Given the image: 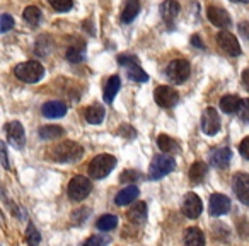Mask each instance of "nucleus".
Returning a JSON list of instances; mask_svg holds the SVG:
<instances>
[{
    "instance_id": "f704fd0d",
    "label": "nucleus",
    "mask_w": 249,
    "mask_h": 246,
    "mask_svg": "<svg viewBox=\"0 0 249 246\" xmlns=\"http://www.w3.org/2000/svg\"><path fill=\"white\" fill-rule=\"evenodd\" d=\"M237 113H239V118H241L244 123H249V97L241 101V106H239Z\"/></svg>"
},
{
    "instance_id": "c03bdc74",
    "label": "nucleus",
    "mask_w": 249,
    "mask_h": 246,
    "mask_svg": "<svg viewBox=\"0 0 249 246\" xmlns=\"http://www.w3.org/2000/svg\"><path fill=\"white\" fill-rule=\"evenodd\" d=\"M242 2H249V0H242Z\"/></svg>"
},
{
    "instance_id": "6e6552de",
    "label": "nucleus",
    "mask_w": 249,
    "mask_h": 246,
    "mask_svg": "<svg viewBox=\"0 0 249 246\" xmlns=\"http://www.w3.org/2000/svg\"><path fill=\"white\" fill-rule=\"evenodd\" d=\"M217 45L225 55L229 57H239L241 55V46L235 36H232L229 31H220L217 35Z\"/></svg>"
},
{
    "instance_id": "a878e982",
    "label": "nucleus",
    "mask_w": 249,
    "mask_h": 246,
    "mask_svg": "<svg viewBox=\"0 0 249 246\" xmlns=\"http://www.w3.org/2000/svg\"><path fill=\"white\" fill-rule=\"evenodd\" d=\"M157 146H159L160 151H164V152H179L181 146L178 140H174L173 137L169 135H159L157 137Z\"/></svg>"
},
{
    "instance_id": "e433bc0d",
    "label": "nucleus",
    "mask_w": 249,
    "mask_h": 246,
    "mask_svg": "<svg viewBox=\"0 0 249 246\" xmlns=\"http://www.w3.org/2000/svg\"><path fill=\"white\" fill-rule=\"evenodd\" d=\"M139 178H140V173H139V171L128 170V171H123V173H121L120 180L123 181V183H130V181H139Z\"/></svg>"
},
{
    "instance_id": "6ab92c4d",
    "label": "nucleus",
    "mask_w": 249,
    "mask_h": 246,
    "mask_svg": "<svg viewBox=\"0 0 249 246\" xmlns=\"http://www.w3.org/2000/svg\"><path fill=\"white\" fill-rule=\"evenodd\" d=\"M139 193H140L139 188H137L135 185H132V187L123 188V190L114 197V202H116V205L123 207V205H128V204H132V202H135Z\"/></svg>"
},
{
    "instance_id": "f3484780",
    "label": "nucleus",
    "mask_w": 249,
    "mask_h": 246,
    "mask_svg": "<svg viewBox=\"0 0 249 246\" xmlns=\"http://www.w3.org/2000/svg\"><path fill=\"white\" fill-rule=\"evenodd\" d=\"M41 113L46 118H62L67 113V106L62 101H48V103L43 104Z\"/></svg>"
},
{
    "instance_id": "72a5a7b5",
    "label": "nucleus",
    "mask_w": 249,
    "mask_h": 246,
    "mask_svg": "<svg viewBox=\"0 0 249 246\" xmlns=\"http://www.w3.org/2000/svg\"><path fill=\"white\" fill-rule=\"evenodd\" d=\"M48 2L58 12H69L73 5V0H48Z\"/></svg>"
},
{
    "instance_id": "5701e85b",
    "label": "nucleus",
    "mask_w": 249,
    "mask_h": 246,
    "mask_svg": "<svg viewBox=\"0 0 249 246\" xmlns=\"http://www.w3.org/2000/svg\"><path fill=\"white\" fill-rule=\"evenodd\" d=\"M139 12H140V2L139 0H126L123 12H121V21L128 24V22H132L133 19L137 18Z\"/></svg>"
},
{
    "instance_id": "423d86ee",
    "label": "nucleus",
    "mask_w": 249,
    "mask_h": 246,
    "mask_svg": "<svg viewBox=\"0 0 249 246\" xmlns=\"http://www.w3.org/2000/svg\"><path fill=\"white\" fill-rule=\"evenodd\" d=\"M92 191V183H90L89 178L86 176H73L69 183V188H67V193L72 198L73 202H82L89 197V193Z\"/></svg>"
},
{
    "instance_id": "0eeeda50",
    "label": "nucleus",
    "mask_w": 249,
    "mask_h": 246,
    "mask_svg": "<svg viewBox=\"0 0 249 246\" xmlns=\"http://www.w3.org/2000/svg\"><path fill=\"white\" fill-rule=\"evenodd\" d=\"M166 74L174 84H181L190 77V63L183 58L173 60V62L167 65Z\"/></svg>"
},
{
    "instance_id": "7ed1b4c3",
    "label": "nucleus",
    "mask_w": 249,
    "mask_h": 246,
    "mask_svg": "<svg viewBox=\"0 0 249 246\" xmlns=\"http://www.w3.org/2000/svg\"><path fill=\"white\" fill-rule=\"evenodd\" d=\"M14 74L22 82L35 84V82H38V80H41V77L45 76V67L38 62H24L16 67Z\"/></svg>"
},
{
    "instance_id": "c756f323",
    "label": "nucleus",
    "mask_w": 249,
    "mask_h": 246,
    "mask_svg": "<svg viewBox=\"0 0 249 246\" xmlns=\"http://www.w3.org/2000/svg\"><path fill=\"white\" fill-rule=\"evenodd\" d=\"M96 226L99 231H111V229H114L118 226V217L113 214H106V215H103V217L97 219Z\"/></svg>"
},
{
    "instance_id": "4468645a",
    "label": "nucleus",
    "mask_w": 249,
    "mask_h": 246,
    "mask_svg": "<svg viewBox=\"0 0 249 246\" xmlns=\"http://www.w3.org/2000/svg\"><path fill=\"white\" fill-rule=\"evenodd\" d=\"M183 214L190 219H196L203 210V204H201L200 197L196 193H188L183 200Z\"/></svg>"
},
{
    "instance_id": "2f4dec72",
    "label": "nucleus",
    "mask_w": 249,
    "mask_h": 246,
    "mask_svg": "<svg viewBox=\"0 0 249 246\" xmlns=\"http://www.w3.org/2000/svg\"><path fill=\"white\" fill-rule=\"evenodd\" d=\"M67 60L72 63H79L84 60V45L82 46H72L67 50Z\"/></svg>"
},
{
    "instance_id": "7c9ffc66",
    "label": "nucleus",
    "mask_w": 249,
    "mask_h": 246,
    "mask_svg": "<svg viewBox=\"0 0 249 246\" xmlns=\"http://www.w3.org/2000/svg\"><path fill=\"white\" fill-rule=\"evenodd\" d=\"M39 241H41V234L35 227V224L29 222L28 229H26V243H28V246H38Z\"/></svg>"
},
{
    "instance_id": "473e14b6",
    "label": "nucleus",
    "mask_w": 249,
    "mask_h": 246,
    "mask_svg": "<svg viewBox=\"0 0 249 246\" xmlns=\"http://www.w3.org/2000/svg\"><path fill=\"white\" fill-rule=\"evenodd\" d=\"M109 243V236L106 234H94L89 239H86L84 246H106Z\"/></svg>"
},
{
    "instance_id": "a19ab883",
    "label": "nucleus",
    "mask_w": 249,
    "mask_h": 246,
    "mask_svg": "<svg viewBox=\"0 0 249 246\" xmlns=\"http://www.w3.org/2000/svg\"><path fill=\"white\" fill-rule=\"evenodd\" d=\"M242 86H244L246 91H249V69H246L242 72Z\"/></svg>"
},
{
    "instance_id": "f8f14e48",
    "label": "nucleus",
    "mask_w": 249,
    "mask_h": 246,
    "mask_svg": "<svg viewBox=\"0 0 249 246\" xmlns=\"http://www.w3.org/2000/svg\"><path fill=\"white\" fill-rule=\"evenodd\" d=\"M5 133H7V139H9V142H11V146H14L16 149H22V147H24L26 133L19 121H11V123L5 127Z\"/></svg>"
},
{
    "instance_id": "dca6fc26",
    "label": "nucleus",
    "mask_w": 249,
    "mask_h": 246,
    "mask_svg": "<svg viewBox=\"0 0 249 246\" xmlns=\"http://www.w3.org/2000/svg\"><path fill=\"white\" fill-rule=\"evenodd\" d=\"M160 16L162 19L167 22L169 26H173V22L176 21V18L179 16V4H178V0H164L162 4H160Z\"/></svg>"
},
{
    "instance_id": "c85d7f7f",
    "label": "nucleus",
    "mask_w": 249,
    "mask_h": 246,
    "mask_svg": "<svg viewBox=\"0 0 249 246\" xmlns=\"http://www.w3.org/2000/svg\"><path fill=\"white\" fill-rule=\"evenodd\" d=\"M22 18H24V21L28 22V24L38 26L39 21H41V11H39L38 7H35V5H29V7H26L24 12H22Z\"/></svg>"
},
{
    "instance_id": "ea45409f",
    "label": "nucleus",
    "mask_w": 249,
    "mask_h": 246,
    "mask_svg": "<svg viewBox=\"0 0 249 246\" xmlns=\"http://www.w3.org/2000/svg\"><path fill=\"white\" fill-rule=\"evenodd\" d=\"M239 33H241L242 38L249 39V22H241L239 24Z\"/></svg>"
},
{
    "instance_id": "9b49d317",
    "label": "nucleus",
    "mask_w": 249,
    "mask_h": 246,
    "mask_svg": "<svg viewBox=\"0 0 249 246\" xmlns=\"http://www.w3.org/2000/svg\"><path fill=\"white\" fill-rule=\"evenodd\" d=\"M232 188H234V193L239 198V202L249 205V174H235L234 181H232Z\"/></svg>"
},
{
    "instance_id": "f257e3e1",
    "label": "nucleus",
    "mask_w": 249,
    "mask_h": 246,
    "mask_svg": "<svg viewBox=\"0 0 249 246\" xmlns=\"http://www.w3.org/2000/svg\"><path fill=\"white\" fill-rule=\"evenodd\" d=\"M84 156V147L72 140L56 144L55 147L48 149V157L56 163H75Z\"/></svg>"
},
{
    "instance_id": "37998d69",
    "label": "nucleus",
    "mask_w": 249,
    "mask_h": 246,
    "mask_svg": "<svg viewBox=\"0 0 249 246\" xmlns=\"http://www.w3.org/2000/svg\"><path fill=\"white\" fill-rule=\"evenodd\" d=\"M232 2H242V0H232Z\"/></svg>"
},
{
    "instance_id": "9d476101",
    "label": "nucleus",
    "mask_w": 249,
    "mask_h": 246,
    "mask_svg": "<svg viewBox=\"0 0 249 246\" xmlns=\"http://www.w3.org/2000/svg\"><path fill=\"white\" fill-rule=\"evenodd\" d=\"M201 130H203L207 135H215V133L220 130V116H218V111L215 108L208 106L203 111V116H201Z\"/></svg>"
},
{
    "instance_id": "2eb2a0df",
    "label": "nucleus",
    "mask_w": 249,
    "mask_h": 246,
    "mask_svg": "<svg viewBox=\"0 0 249 246\" xmlns=\"http://www.w3.org/2000/svg\"><path fill=\"white\" fill-rule=\"evenodd\" d=\"M207 16L212 24L217 26V28L225 29V28H231V24H232L231 16L227 14V11H224V9H220V7H208Z\"/></svg>"
},
{
    "instance_id": "58836bf2",
    "label": "nucleus",
    "mask_w": 249,
    "mask_h": 246,
    "mask_svg": "<svg viewBox=\"0 0 249 246\" xmlns=\"http://www.w3.org/2000/svg\"><path fill=\"white\" fill-rule=\"evenodd\" d=\"M0 154H2V166H4L5 170H9V168H11V164H9V157H7V147H5V144H4V142L0 144Z\"/></svg>"
},
{
    "instance_id": "4c0bfd02",
    "label": "nucleus",
    "mask_w": 249,
    "mask_h": 246,
    "mask_svg": "<svg viewBox=\"0 0 249 246\" xmlns=\"http://www.w3.org/2000/svg\"><path fill=\"white\" fill-rule=\"evenodd\" d=\"M239 151H241V156L249 159V137H246L241 144H239Z\"/></svg>"
},
{
    "instance_id": "f03ea898",
    "label": "nucleus",
    "mask_w": 249,
    "mask_h": 246,
    "mask_svg": "<svg viewBox=\"0 0 249 246\" xmlns=\"http://www.w3.org/2000/svg\"><path fill=\"white\" fill-rule=\"evenodd\" d=\"M116 166V157L111 154H99L89 164V176L94 180H103L106 178Z\"/></svg>"
},
{
    "instance_id": "c9c22d12",
    "label": "nucleus",
    "mask_w": 249,
    "mask_h": 246,
    "mask_svg": "<svg viewBox=\"0 0 249 246\" xmlns=\"http://www.w3.org/2000/svg\"><path fill=\"white\" fill-rule=\"evenodd\" d=\"M12 28H14V19L9 14H2V18H0V33H7Z\"/></svg>"
},
{
    "instance_id": "b1692460",
    "label": "nucleus",
    "mask_w": 249,
    "mask_h": 246,
    "mask_svg": "<svg viewBox=\"0 0 249 246\" xmlns=\"http://www.w3.org/2000/svg\"><path fill=\"white\" fill-rule=\"evenodd\" d=\"M239 106H241V99L235 94H227V96H224L220 99V110L224 113H237Z\"/></svg>"
},
{
    "instance_id": "4be33fe9",
    "label": "nucleus",
    "mask_w": 249,
    "mask_h": 246,
    "mask_svg": "<svg viewBox=\"0 0 249 246\" xmlns=\"http://www.w3.org/2000/svg\"><path fill=\"white\" fill-rule=\"evenodd\" d=\"M184 245L186 246H205V234L201 229L190 227L184 232Z\"/></svg>"
},
{
    "instance_id": "ddd939ff",
    "label": "nucleus",
    "mask_w": 249,
    "mask_h": 246,
    "mask_svg": "<svg viewBox=\"0 0 249 246\" xmlns=\"http://www.w3.org/2000/svg\"><path fill=\"white\" fill-rule=\"evenodd\" d=\"M231 210V200L229 197L222 193H213L210 197V205H208V212L213 217H220V215L227 214Z\"/></svg>"
},
{
    "instance_id": "aec40b11",
    "label": "nucleus",
    "mask_w": 249,
    "mask_h": 246,
    "mask_svg": "<svg viewBox=\"0 0 249 246\" xmlns=\"http://www.w3.org/2000/svg\"><path fill=\"white\" fill-rule=\"evenodd\" d=\"M207 164L203 163V161H196V163L191 164L190 168V173H188V178H190V183L191 185H198L201 183V181L205 180V176H207Z\"/></svg>"
},
{
    "instance_id": "20e7f679",
    "label": "nucleus",
    "mask_w": 249,
    "mask_h": 246,
    "mask_svg": "<svg viewBox=\"0 0 249 246\" xmlns=\"http://www.w3.org/2000/svg\"><path fill=\"white\" fill-rule=\"evenodd\" d=\"M174 166H176L174 157L166 156V154H159V156L154 157L152 163H150L149 178L150 180H160V178H164L169 173H173Z\"/></svg>"
},
{
    "instance_id": "79ce46f5",
    "label": "nucleus",
    "mask_w": 249,
    "mask_h": 246,
    "mask_svg": "<svg viewBox=\"0 0 249 246\" xmlns=\"http://www.w3.org/2000/svg\"><path fill=\"white\" fill-rule=\"evenodd\" d=\"M191 43H193L196 48H203V45H201V41H200V36H198V35L191 36Z\"/></svg>"
},
{
    "instance_id": "a211bd4d",
    "label": "nucleus",
    "mask_w": 249,
    "mask_h": 246,
    "mask_svg": "<svg viewBox=\"0 0 249 246\" xmlns=\"http://www.w3.org/2000/svg\"><path fill=\"white\" fill-rule=\"evenodd\" d=\"M128 219L132 224H143L147 221V204L145 202H137L128 210Z\"/></svg>"
},
{
    "instance_id": "412c9836",
    "label": "nucleus",
    "mask_w": 249,
    "mask_h": 246,
    "mask_svg": "<svg viewBox=\"0 0 249 246\" xmlns=\"http://www.w3.org/2000/svg\"><path fill=\"white\" fill-rule=\"evenodd\" d=\"M231 157H232V151L224 147V149H217L213 154H212L210 161L215 168H220V170H225L231 163Z\"/></svg>"
},
{
    "instance_id": "cd10ccee",
    "label": "nucleus",
    "mask_w": 249,
    "mask_h": 246,
    "mask_svg": "<svg viewBox=\"0 0 249 246\" xmlns=\"http://www.w3.org/2000/svg\"><path fill=\"white\" fill-rule=\"evenodd\" d=\"M63 133H65V130H63L62 127H56V125H46L38 130L39 139H43V140L58 139V137H63Z\"/></svg>"
},
{
    "instance_id": "393cba45",
    "label": "nucleus",
    "mask_w": 249,
    "mask_h": 246,
    "mask_svg": "<svg viewBox=\"0 0 249 246\" xmlns=\"http://www.w3.org/2000/svg\"><path fill=\"white\" fill-rule=\"evenodd\" d=\"M120 87H121L120 77L118 76L109 77L106 86H104V101H106V103H113L114 96H116V93L120 91Z\"/></svg>"
},
{
    "instance_id": "39448f33",
    "label": "nucleus",
    "mask_w": 249,
    "mask_h": 246,
    "mask_svg": "<svg viewBox=\"0 0 249 246\" xmlns=\"http://www.w3.org/2000/svg\"><path fill=\"white\" fill-rule=\"evenodd\" d=\"M118 63L126 69V76H128V79L133 80V82H147V80H149V76H147L145 70L140 67V62L137 57L120 55L118 57Z\"/></svg>"
},
{
    "instance_id": "1a4fd4ad",
    "label": "nucleus",
    "mask_w": 249,
    "mask_h": 246,
    "mask_svg": "<svg viewBox=\"0 0 249 246\" xmlns=\"http://www.w3.org/2000/svg\"><path fill=\"white\" fill-rule=\"evenodd\" d=\"M154 99L159 106L162 108H173L176 106V103L179 101V94L178 91H174L169 86H159L154 91Z\"/></svg>"
},
{
    "instance_id": "bb28decb",
    "label": "nucleus",
    "mask_w": 249,
    "mask_h": 246,
    "mask_svg": "<svg viewBox=\"0 0 249 246\" xmlns=\"http://www.w3.org/2000/svg\"><path fill=\"white\" fill-rule=\"evenodd\" d=\"M86 120L90 125H99L104 120V108L101 104H92L86 110Z\"/></svg>"
}]
</instances>
